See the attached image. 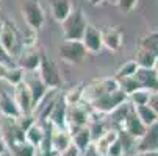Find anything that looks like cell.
I'll return each instance as SVG.
<instances>
[{
    "instance_id": "obj_28",
    "label": "cell",
    "mask_w": 158,
    "mask_h": 156,
    "mask_svg": "<svg viewBox=\"0 0 158 156\" xmlns=\"http://www.w3.org/2000/svg\"><path fill=\"white\" fill-rule=\"evenodd\" d=\"M83 87H85V84L75 86V87H72L71 91H69V92H67V94L63 97L67 106H69V105H77V103H81V100H83Z\"/></svg>"
},
{
    "instance_id": "obj_4",
    "label": "cell",
    "mask_w": 158,
    "mask_h": 156,
    "mask_svg": "<svg viewBox=\"0 0 158 156\" xmlns=\"http://www.w3.org/2000/svg\"><path fill=\"white\" fill-rule=\"evenodd\" d=\"M125 102H127V94L124 91H121V89H116V91H113V92L100 95L99 98H96L94 102H91L89 105H91L94 113L110 114V113H113L116 108H119Z\"/></svg>"
},
{
    "instance_id": "obj_3",
    "label": "cell",
    "mask_w": 158,
    "mask_h": 156,
    "mask_svg": "<svg viewBox=\"0 0 158 156\" xmlns=\"http://www.w3.org/2000/svg\"><path fill=\"white\" fill-rule=\"evenodd\" d=\"M20 13L24 16L25 24L28 25L30 30L36 33L38 30L42 28L44 22H46V11H44L39 0H25L22 3Z\"/></svg>"
},
{
    "instance_id": "obj_32",
    "label": "cell",
    "mask_w": 158,
    "mask_h": 156,
    "mask_svg": "<svg viewBox=\"0 0 158 156\" xmlns=\"http://www.w3.org/2000/svg\"><path fill=\"white\" fill-rule=\"evenodd\" d=\"M0 64H5V66H8V67H17L16 61L5 52V49L2 47V44H0Z\"/></svg>"
},
{
    "instance_id": "obj_5",
    "label": "cell",
    "mask_w": 158,
    "mask_h": 156,
    "mask_svg": "<svg viewBox=\"0 0 158 156\" xmlns=\"http://www.w3.org/2000/svg\"><path fill=\"white\" fill-rule=\"evenodd\" d=\"M89 119L91 114L85 106H81V103L69 105L66 111V130L69 131V134H74L77 130L89 125Z\"/></svg>"
},
{
    "instance_id": "obj_14",
    "label": "cell",
    "mask_w": 158,
    "mask_h": 156,
    "mask_svg": "<svg viewBox=\"0 0 158 156\" xmlns=\"http://www.w3.org/2000/svg\"><path fill=\"white\" fill-rule=\"evenodd\" d=\"M102 33V44L110 52H119L122 49V31L118 27H103Z\"/></svg>"
},
{
    "instance_id": "obj_36",
    "label": "cell",
    "mask_w": 158,
    "mask_h": 156,
    "mask_svg": "<svg viewBox=\"0 0 158 156\" xmlns=\"http://www.w3.org/2000/svg\"><path fill=\"white\" fill-rule=\"evenodd\" d=\"M136 156H158V151H147V153H136Z\"/></svg>"
},
{
    "instance_id": "obj_17",
    "label": "cell",
    "mask_w": 158,
    "mask_h": 156,
    "mask_svg": "<svg viewBox=\"0 0 158 156\" xmlns=\"http://www.w3.org/2000/svg\"><path fill=\"white\" fill-rule=\"evenodd\" d=\"M135 78L139 83L143 89H147L150 92H158V78L153 69H138L135 74Z\"/></svg>"
},
{
    "instance_id": "obj_33",
    "label": "cell",
    "mask_w": 158,
    "mask_h": 156,
    "mask_svg": "<svg viewBox=\"0 0 158 156\" xmlns=\"http://www.w3.org/2000/svg\"><path fill=\"white\" fill-rule=\"evenodd\" d=\"M58 156H80V151L71 144L69 147H67L66 150H63V151H60L58 153Z\"/></svg>"
},
{
    "instance_id": "obj_6",
    "label": "cell",
    "mask_w": 158,
    "mask_h": 156,
    "mask_svg": "<svg viewBox=\"0 0 158 156\" xmlns=\"http://www.w3.org/2000/svg\"><path fill=\"white\" fill-rule=\"evenodd\" d=\"M58 53L63 61L69 62V64H80L85 61L88 55L81 41H66V39H63V42L60 44Z\"/></svg>"
},
{
    "instance_id": "obj_27",
    "label": "cell",
    "mask_w": 158,
    "mask_h": 156,
    "mask_svg": "<svg viewBox=\"0 0 158 156\" xmlns=\"http://www.w3.org/2000/svg\"><path fill=\"white\" fill-rule=\"evenodd\" d=\"M10 150L14 156H36V147H33L28 142H19L10 145Z\"/></svg>"
},
{
    "instance_id": "obj_12",
    "label": "cell",
    "mask_w": 158,
    "mask_h": 156,
    "mask_svg": "<svg viewBox=\"0 0 158 156\" xmlns=\"http://www.w3.org/2000/svg\"><path fill=\"white\" fill-rule=\"evenodd\" d=\"M81 44L85 46L88 53H99L103 49L100 28H97L96 25L88 24V27L83 33V38H81Z\"/></svg>"
},
{
    "instance_id": "obj_8",
    "label": "cell",
    "mask_w": 158,
    "mask_h": 156,
    "mask_svg": "<svg viewBox=\"0 0 158 156\" xmlns=\"http://www.w3.org/2000/svg\"><path fill=\"white\" fill-rule=\"evenodd\" d=\"M42 53L36 49V46H24L20 55L16 59V66L24 72H38Z\"/></svg>"
},
{
    "instance_id": "obj_40",
    "label": "cell",
    "mask_w": 158,
    "mask_h": 156,
    "mask_svg": "<svg viewBox=\"0 0 158 156\" xmlns=\"http://www.w3.org/2000/svg\"><path fill=\"white\" fill-rule=\"evenodd\" d=\"M0 141H3V131H2V128H0Z\"/></svg>"
},
{
    "instance_id": "obj_16",
    "label": "cell",
    "mask_w": 158,
    "mask_h": 156,
    "mask_svg": "<svg viewBox=\"0 0 158 156\" xmlns=\"http://www.w3.org/2000/svg\"><path fill=\"white\" fill-rule=\"evenodd\" d=\"M66 111H67V105L64 102L63 97H58L50 114L47 117V120L55 126V128H61V130H66Z\"/></svg>"
},
{
    "instance_id": "obj_20",
    "label": "cell",
    "mask_w": 158,
    "mask_h": 156,
    "mask_svg": "<svg viewBox=\"0 0 158 156\" xmlns=\"http://www.w3.org/2000/svg\"><path fill=\"white\" fill-rule=\"evenodd\" d=\"M135 61H136L138 67L141 69H155V66L158 64V55L139 46V49L136 50V55H135Z\"/></svg>"
},
{
    "instance_id": "obj_15",
    "label": "cell",
    "mask_w": 158,
    "mask_h": 156,
    "mask_svg": "<svg viewBox=\"0 0 158 156\" xmlns=\"http://www.w3.org/2000/svg\"><path fill=\"white\" fill-rule=\"evenodd\" d=\"M0 114L5 119H13V120H17L22 117L13 95H10L3 89H0Z\"/></svg>"
},
{
    "instance_id": "obj_1",
    "label": "cell",
    "mask_w": 158,
    "mask_h": 156,
    "mask_svg": "<svg viewBox=\"0 0 158 156\" xmlns=\"http://www.w3.org/2000/svg\"><path fill=\"white\" fill-rule=\"evenodd\" d=\"M0 44L5 52L16 61L24 49V36L13 20H0Z\"/></svg>"
},
{
    "instance_id": "obj_22",
    "label": "cell",
    "mask_w": 158,
    "mask_h": 156,
    "mask_svg": "<svg viewBox=\"0 0 158 156\" xmlns=\"http://www.w3.org/2000/svg\"><path fill=\"white\" fill-rule=\"evenodd\" d=\"M116 139H118V130H106L99 139H96L93 142V147L96 148L97 153H100L102 156H106V151H108L110 145Z\"/></svg>"
},
{
    "instance_id": "obj_34",
    "label": "cell",
    "mask_w": 158,
    "mask_h": 156,
    "mask_svg": "<svg viewBox=\"0 0 158 156\" xmlns=\"http://www.w3.org/2000/svg\"><path fill=\"white\" fill-rule=\"evenodd\" d=\"M147 105L152 106L153 111L158 114V92H152V94H150V98H149V103H147Z\"/></svg>"
},
{
    "instance_id": "obj_31",
    "label": "cell",
    "mask_w": 158,
    "mask_h": 156,
    "mask_svg": "<svg viewBox=\"0 0 158 156\" xmlns=\"http://www.w3.org/2000/svg\"><path fill=\"white\" fill-rule=\"evenodd\" d=\"M124 147H122V144H121V141H119V138L113 142L111 145H110V148H108V151H106V156H124Z\"/></svg>"
},
{
    "instance_id": "obj_23",
    "label": "cell",
    "mask_w": 158,
    "mask_h": 156,
    "mask_svg": "<svg viewBox=\"0 0 158 156\" xmlns=\"http://www.w3.org/2000/svg\"><path fill=\"white\" fill-rule=\"evenodd\" d=\"M46 136V130H44V125L38 123V122H33L24 133V138H25V142L31 144L33 147H38L41 144V141Z\"/></svg>"
},
{
    "instance_id": "obj_39",
    "label": "cell",
    "mask_w": 158,
    "mask_h": 156,
    "mask_svg": "<svg viewBox=\"0 0 158 156\" xmlns=\"http://www.w3.org/2000/svg\"><path fill=\"white\" fill-rule=\"evenodd\" d=\"M153 70H155V75H156V78H158V64L155 66V69H153Z\"/></svg>"
},
{
    "instance_id": "obj_24",
    "label": "cell",
    "mask_w": 158,
    "mask_h": 156,
    "mask_svg": "<svg viewBox=\"0 0 158 156\" xmlns=\"http://www.w3.org/2000/svg\"><path fill=\"white\" fill-rule=\"evenodd\" d=\"M133 109H135V113H136L138 119H139L146 126H150V125H153V123L158 122V114L153 111L152 106H149V105H141V106H133Z\"/></svg>"
},
{
    "instance_id": "obj_37",
    "label": "cell",
    "mask_w": 158,
    "mask_h": 156,
    "mask_svg": "<svg viewBox=\"0 0 158 156\" xmlns=\"http://www.w3.org/2000/svg\"><path fill=\"white\" fill-rule=\"evenodd\" d=\"M5 151H6V144H5V141H0V156H2Z\"/></svg>"
},
{
    "instance_id": "obj_30",
    "label": "cell",
    "mask_w": 158,
    "mask_h": 156,
    "mask_svg": "<svg viewBox=\"0 0 158 156\" xmlns=\"http://www.w3.org/2000/svg\"><path fill=\"white\" fill-rule=\"evenodd\" d=\"M139 0H116V5L119 8L121 13L127 14V13H131L135 8H136Z\"/></svg>"
},
{
    "instance_id": "obj_41",
    "label": "cell",
    "mask_w": 158,
    "mask_h": 156,
    "mask_svg": "<svg viewBox=\"0 0 158 156\" xmlns=\"http://www.w3.org/2000/svg\"><path fill=\"white\" fill-rule=\"evenodd\" d=\"M111 2H113V3H116V0H111Z\"/></svg>"
},
{
    "instance_id": "obj_18",
    "label": "cell",
    "mask_w": 158,
    "mask_h": 156,
    "mask_svg": "<svg viewBox=\"0 0 158 156\" xmlns=\"http://www.w3.org/2000/svg\"><path fill=\"white\" fill-rule=\"evenodd\" d=\"M50 141H52V147L60 153L63 150H66L72 144V138L69 134L67 130H61V128H52V133H50Z\"/></svg>"
},
{
    "instance_id": "obj_9",
    "label": "cell",
    "mask_w": 158,
    "mask_h": 156,
    "mask_svg": "<svg viewBox=\"0 0 158 156\" xmlns=\"http://www.w3.org/2000/svg\"><path fill=\"white\" fill-rule=\"evenodd\" d=\"M30 75H24V83L27 84L30 95H31V102H33V109H36L39 106V103L46 98L47 95V86L44 84L39 78V75H36V72H28Z\"/></svg>"
},
{
    "instance_id": "obj_38",
    "label": "cell",
    "mask_w": 158,
    "mask_h": 156,
    "mask_svg": "<svg viewBox=\"0 0 158 156\" xmlns=\"http://www.w3.org/2000/svg\"><path fill=\"white\" fill-rule=\"evenodd\" d=\"M102 2H103V0H89V3H91L93 6H99Z\"/></svg>"
},
{
    "instance_id": "obj_29",
    "label": "cell",
    "mask_w": 158,
    "mask_h": 156,
    "mask_svg": "<svg viewBox=\"0 0 158 156\" xmlns=\"http://www.w3.org/2000/svg\"><path fill=\"white\" fill-rule=\"evenodd\" d=\"M118 84H119V89L121 91H124L127 94V97L133 92V91H136V89H139V83L136 81V78L135 77H128V78H121L118 80Z\"/></svg>"
},
{
    "instance_id": "obj_35",
    "label": "cell",
    "mask_w": 158,
    "mask_h": 156,
    "mask_svg": "<svg viewBox=\"0 0 158 156\" xmlns=\"http://www.w3.org/2000/svg\"><path fill=\"white\" fill-rule=\"evenodd\" d=\"M85 156H102V154H100V153H97V151H96V148H94V147H93V144H91V147H89V148L85 151Z\"/></svg>"
},
{
    "instance_id": "obj_19",
    "label": "cell",
    "mask_w": 158,
    "mask_h": 156,
    "mask_svg": "<svg viewBox=\"0 0 158 156\" xmlns=\"http://www.w3.org/2000/svg\"><path fill=\"white\" fill-rule=\"evenodd\" d=\"M50 11L53 19L61 24L72 11V0H50Z\"/></svg>"
},
{
    "instance_id": "obj_2",
    "label": "cell",
    "mask_w": 158,
    "mask_h": 156,
    "mask_svg": "<svg viewBox=\"0 0 158 156\" xmlns=\"http://www.w3.org/2000/svg\"><path fill=\"white\" fill-rule=\"evenodd\" d=\"M88 27V19L81 8H72L71 14L61 22L63 39L66 41H81L83 33Z\"/></svg>"
},
{
    "instance_id": "obj_10",
    "label": "cell",
    "mask_w": 158,
    "mask_h": 156,
    "mask_svg": "<svg viewBox=\"0 0 158 156\" xmlns=\"http://www.w3.org/2000/svg\"><path fill=\"white\" fill-rule=\"evenodd\" d=\"M13 98H14L17 108H19L20 116H33L35 109H33L31 95H30V91H28V87H27V84L24 81L19 83L17 86H14Z\"/></svg>"
},
{
    "instance_id": "obj_7",
    "label": "cell",
    "mask_w": 158,
    "mask_h": 156,
    "mask_svg": "<svg viewBox=\"0 0 158 156\" xmlns=\"http://www.w3.org/2000/svg\"><path fill=\"white\" fill-rule=\"evenodd\" d=\"M38 75L41 78V81L47 86V89H58L61 86V75L60 70L56 69V66L53 64V61H50L47 56H41V62L38 67Z\"/></svg>"
},
{
    "instance_id": "obj_26",
    "label": "cell",
    "mask_w": 158,
    "mask_h": 156,
    "mask_svg": "<svg viewBox=\"0 0 158 156\" xmlns=\"http://www.w3.org/2000/svg\"><path fill=\"white\" fill-rule=\"evenodd\" d=\"M138 69H139V67H138V64H136V61H135V59L125 61L124 64H121V66H119V69H118V72H116L114 78H116V80H121V78L135 77V74H136V70H138Z\"/></svg>"
},
{
    "instance_id": "obj_25",
    "label": "cell",
    "mask_w": 158,
    "mask_h": 156,
    "mask_svg": "<svg viewBox=\"0 0 158 156\" xmlns=\"http://www.w3.org/2000/svg\"><path fill=\"white\" fill-rule=\"evenodd\" d=\"M150 91L147 89H136V91H133L128 97H127V102L131 105V106H141V105H147L149 103V98H150Z\"/></svg>"
},
{
    "instance_id": "obj_11",
    "label": "cell",
    "mask_w": 158,
    "mask_h": 156,
    "mask_svg": "<svg viewBox=\"0 0 158 156\" xmlns=\"http://www.w3.org/2000/svg\"><path fill=\"white\" fill-rule=\"evenodd\" d=\"M135 148H136V153L158 151V122L146 128L144 134L138 139Z\"/></svg>"
},
{
    "instance_id": "obj_21",
    "label": "cell",
    "mask_w": 158,
    "mask_h": 156,
    "mask_svg": "<svg viewBox=\"0 0 158 156\" xmlns=\"http://www.w3.org/2000/svg\"><path fill=\"white\" fill-rule=\"evenodd\" d=\"M72 138V145L78 150V151H86L93 144V138H91V133H89L88 126H83L80 130H77L74 134H71Z\"/></svg>"
},
{
    "instance_id": "obj_13",
    "label": "cell",
    "mask_w": 158,
    "mask_h": 156,
    "mask_svg": "<svg viewBox=\"0 0 158 156\" xmlns=\"http://www.w3.org/2000/svg\"><path fill=\"white\" fill-rule=\"evenodd\" d=\"M146 125L138 119V116H136V113H135V109H133V106H131V109L128 111V114L125 116V119L122 120V123H121V128L119 130H122V131H125L128 136H131L133 139H139L143 134H144V131H146Z\"/></svg>"
}]
</instances>
